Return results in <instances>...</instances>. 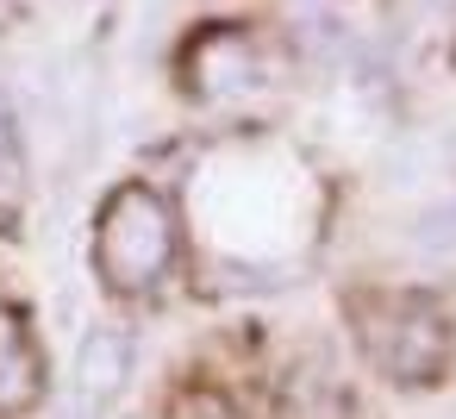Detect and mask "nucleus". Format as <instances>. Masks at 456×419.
<instances>
[{
    "mask_svg": "<svg viewBox=\"0 0 456 419\" xmlns=\"http://www.w3.org/2000/svg\"><path fill=\"white\" fill-rule=\"evenodd\" d=\"M126 369H132V344H126L119 332H94V338L82 344V369H76L82 400H113L119 382H126Z\"/></svg>",
    "mask_w": 456,
    "mask_h": 419,
    "instance_id": "obj_3",
    "label": "nucleus"
},
{
    "mask_svg": "<svg viewBox=\"0 0 456 419\" xmlns=\"http://www.w3.org/2000/svg\"><path fill=\"white\" fill-rule=\"evenodd\" d=\"M362 344L394 382H431L450 357V325L419 294H381L362 307Z\"/></svg>",
    "mask_w": 456,
    "mask_h": 419,
    "instance_id": "obj_1",
    "label": "nucleus"
},
{
    "mask_svg": "<svg viewBox=\"0 0 456 419\" xmlns=\"http://www.w3.org/2000/svg\"><path fill=\"white\" fill-rule=\"evenodd\" d=\"M101 263L113 282H151L163 263H169V226H163V207L138 188H126L113 207H107V226H101Z\"/></svg>",
    "mask_w": 456,
    "mask_h": 419,
    "instance_id": "obj_2",
    "label": "nucleus"
}]
</instances>
